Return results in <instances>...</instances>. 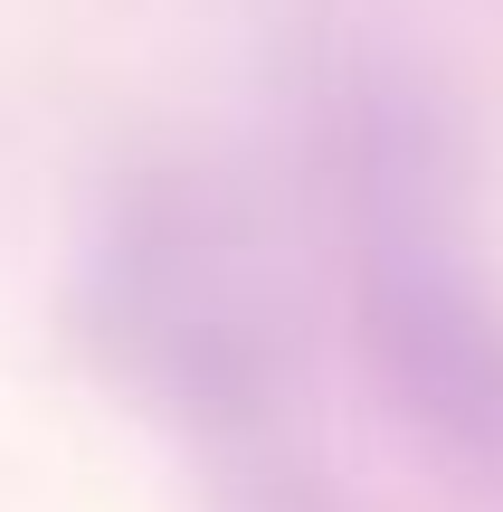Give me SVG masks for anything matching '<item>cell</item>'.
<instances>
[{"instance_id":"cell-2","label":"cell","mask_w":503,"mask_h":512,"mask_svg":"<svg viewBox=\"0 0 503 512\" xmlns=\"http://www.w3.org/2000/svg\"><path fill=\"white\" fill-rule=\"evenodd\" d=\"M76 332L124 399L209 456L228 512H323L304 313L238 190L190 162L124 171L76 247Z\"/></svg>"},{"instance_id":"cell-1","label":"cell","mask_w":503,"mask_h":512,"mask_svg":"<svg viewBox=\"0 0 503 512\" xmlns=\"http://www.w3.org/2000/svg\"><path fill=\"white\" fill-rule=\"evenodd\" d=\"M314 162L380 408L456 484L503 503V275L485 266L456 105L418 57L342 38L314 86Z\"/></svg>"}]
</instances>
